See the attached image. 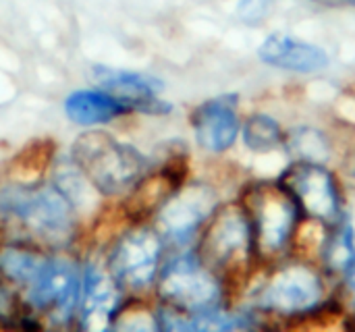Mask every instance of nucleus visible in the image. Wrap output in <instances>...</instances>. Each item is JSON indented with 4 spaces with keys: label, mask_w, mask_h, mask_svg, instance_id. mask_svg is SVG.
I'll use <instances>...</instances> for the list:
<instances>
[{
    "label": "nucleus",
    "mask_w": 355,
    "mask_h": 332,
    "mask_svg": "<svg viewBox=\"0 0 355 332\" xmlns=\"http://www.w3.org/2000/svg\"><path fill=\"white\" fill-rule=\"evenodd\" d=\"M0 212L23 235L21 241L64 252L79 233L81 206L58 179L15 181L0 193Z\"/></svg>",
    "instance_id": "nucleus-1"
},
{
    "label": "nucleus",
    "mask_w": 355,
    "mask_h": 332,
    "mask_svg": "<svg viewBox=\"0 0 355 332\" xmlns=\"http://www.w3.org/2000/svg\"><path fill=\"white\" fill-rule=\"evenodd\" d=\"M71 162L104 198H127L150 173V160L106 131H85L71 146Z\"/></svg>",
    "instance_id": "nucleus-2"
},
{
    "label": "nucleus",
    "mask_w": 355,
    "mask_h": 332,
    "mask_svg": "<svg viewBox=\"0 0 355 332\" xmlns=\"http://www.w3.org/2000/svg\"><path fill=\"white\" fill-rule=\"evenodd\" d=\"M83 266L60 252H48L35 277L23 291V299L42 326L64 329L75 322Z\"/></svg>",
    "instance_id": "nucleus-3"
},
{
    "label": "nucleus",
    "mask_w": 355,
    "mask_h": 332,
    "mask_svg": "<svg viewBox=\"0 0 355 332\" xmlns=\"http://www.w3.org/2000/svg\"><path fill=\"white\" fill-rule=\"evenodd\" d=\"M156 293L162 306L185 316H200L220 308L223 283L198 254H181L160 268Z\"/></svg>",
    "instance_id": "nucleus-4"
},
{
    "label": "nucleus",
    "mask_w": 355,
    "mask_h": 332,
    "mask_svg": "<svg viewBox=\"0 0 355 332\" xmlns=\"http://www.w3.org/2000/svg\"><path fill=\"white\" fill-rule=\"evenodd\" d=\"M162 256L164 241L158 231L146 222H131L114 237L104 260L125 293H144L156 285Z\"/></svg>",
    "instance_id": "nucleus-5"
},
{
    "label": "nucleus",
    "mask_w": 355,
    "mask_h": 332,
    "mask_svg": "<svg viewBox=\"0 0 355 332\" xmlns=\"http://www.w3.org/2000/svg\"><path fill=\"white\" fill-rule=\"evenodd\" d=\"M254 247L248 212L239 206L214 210L200 241V260L218 277L245 264Z\"/></svg>",
    "instance_id": "nucleus-6"
},
{
    "label": "nucleus",
    "mask_w": 355,
    "mask_h": 332,
    "mask_svg": "<svg viewBox=\"0 0 355 332\" xmlns=\"http://www.w3.org/2000/svg\"><path fill=\"white\" fill-rule=\"evenodd\" d=\"M250 227L256 252H281L295 227L297 204L283 185L260 183L248 195Z\"/></svg>",
    "instance_id": "nucleus-7"
},
{
    "label": "nucleus",
    "mask_w": 355,
    "mask_h": 332,
    "mask_svg": "<svg viewBox=\"0 0 355 332\" xmlns=\"http://www.w3.org/2000/svg\"><path fill=\"white\" fill-rule=\"evenodd\" d=\"M216 210V193L206 183L179 185L156 210L154 229L164 245H185Z\"/></svg>",
    "instance_id": "nucleus-8"
},
{
    "label": "nucleus",
    "mask_w": 355,
    "mask_h": 332,
    "mask_svg": "<svg viewBox=\"0 0 355 332\" xmlns=\"http://www.w3.org/2000/svg\"><path fill=\"white\" fill-rule=\"evenodd\" d=\"M125 306V291L106 266V260L92 258L83 266L81 293L75 322L81 331L110 329Z\"/></svg>",
    "instance_id": "nucleus-9"
},
{
    "label": "nucleus",
    "mask_w": 355,
    "mask_h": 332,
    "mask_svg": "<svg viewBox=\"0 0 355 332\" xmlns=\"http://www.w3.org/2000/svg\"><path fill=\"white\" fill-rule=\"evenodd\" d=\"M324 295L320 277L306 264L279 268L258 291V306L281 316H300L312 312Z\"/></svg>",
    "instance_id": "nucleus-10"
},
{
    "label": "nucleus",
    "mask_w": 355,
    "mask_h": 332,
    "mask_svg": "<svg viewBox=\"0 0 355 332\" xmlns=\"http://www.w3.org/2000/svg\"><path fill=\"white\" fill-rule=\"evenodd\" d=\"M281 185L291 193L297 208L320 222H339L341 195L333 175L320 162H297L289 166Z\"/></svg>",
    "instance_id": "nucleus-11"
},
{
    "label": "nucleus",
    "mask_w": 355,
    "mask_h": 332,
    "mask_svg": "<svg viewBox=\"0 0 355 332\" xmlns=\"http://www.w3.org/2000/svg\"><path fill=\"white\" fill-rule=\"evenodd\" d=\"M94 79L100 89L123 100L133 112L144 114H166L171 112V104L160 98L162 83L154 77L135 71H121L110 67H94Z\"/></svg>",
    "instance_id": "nucleus-12"
},
{
    "label": "nucleus",
    "mask_w": 355,
    "mask_h": 332,
    "mask_svg": "<svg viewBox=\"0 0 355 332\" xmlns=\"http://www.w3.org/2000/svg\"><path fill=\"white\" fill-rule=\"evenodd\" d=\"M198 143L212 154L227 152L239 135L237 96H218L200 104L191 114Z\"/></svg>",
    "instance_id": "nucleus-13"
},
{
    "label": "nucleus",
    "mask_w": 355,
    "mask_h": 332,
    "mask_svg": "<svg viewBox=\"0 0 355 332\" xmlns=\"http://www.w3.org/2000/svg\"><path fill=\"white\" fill-rule=\"evenodd\" d=\"M258 56L270 67L293 73H318L329 64V54L320 46L285 33L268 35L260 46Z\"/></svg>",
    "instance_id": "nucleus-14"
},
{
    "label": "nucleus",
    "mask_w": 355,
    "mask_h": 332,
    "mask_svg": "<svg viewBox=\"0 0 355 332\" xmlns=\"http://www.w3.org/2000/svg\"><path fill=\"white\" fill-rule=\"evenodd\" d=\"M133 110L116 96L104 89H77L64 98V114L81 127H98L112 123Z\"/></svg>",
    "instance_id": "nucleus-15"
},
{
    "label": "nucleus",
    "mask_w": 355,
    "mask_h": 332,
    "mask_svg": "<svg viewBox=\"0 0 355 332\" xmlns=\"http://www.w3.org/2000/svg\"><path fill=\"white\" fill-rule=\"evenodd\" d=\"M0 329H42V322L31 316L23 295L0 277Z\"/></svg>",
    "instance_id": "nucleus-16"
},
{
    "label": "nucleus",
    "mask_w": 355,
    "mask_h": 332,
    "mask_svg": "<svg viewBox=\"0 0 355 332\" xmlns=\"http://www.w3.org/2000/svg\"><path fill=\"white\" fill-rule=\"evenodd\" d=\"M241 135H243V143L254 152L275 150L283 139L279 123L266 114H254L252 119H248L241 129Z\"/></svg>",
    "instance_id": "nucleus-17"
},
{
    "label": "nucleus",
    "mask_w": 355,
    "mask_h": 332,
    "mask_svg": "<svg viewBox=\"0 0 355 332\" xmlns=\"http://www.w3.org/2000/svg\"><path fill=\"white\" fill-rule=\"evenodd\" d=\"M339 222H341L339 235L335 237V241L331 245V258H333L335 266L349 264L355 258V198H352L345 214L341 210Z\"/></svg>",
    "instance_id": "nucleus-18"
},
{
    "label": "nucleus",
    "mask_w": 355,
    "mask_h": 332,
    "mask_svg": "<svg viewBox=\"0 0 355 332\" xmlns=\"http://www.w3.org/2000/svg\"><path fill=\"white\" fill-rule=\"evenodd\" d=\"M289 146L306 162H320L329 154L322 133L314 131V129H297V131H293L289 135Z\"/></svg>",
    "instance_id": "nucleus-19"
},
{
    "label": "nucleus",
    "mask_w": 355,
    "mask_h": 332,
    "mask_svg": "<svg viewBox=\"0 0 355 332\" xmlns=\"http://www.w3.org/2000/svg\"><path fill=\"white\" fill-rule=\"evenodd\" d=\"M266 4H268V0H241L239 10L245 19H256L264 12Z\"/></svg>",
    "instance_id": "nucleus-20"
},
{
    "label": "nucleus",
    "mask_w": 355,
    "mask_h": 332,
    "mask_svg": "<svg viewBox=\"0 0 355 332\" xmlns=\"http://www.w3.org/2000/svg\"><path fill=\"white\" fill-rule=\"evenodd\" d=\"M347 281H349V289H352V295H354L355 299V258L349 262V277H347Z\"/></svg>",
    "instance_id": "nucleus-21"
},
{
    "label": "nucleus",
    "mask_w": 355,
    "mask_h": 332,
    "mask_svg": "<svg viewBox=\"0 0 355 332\" xmlns=\"http://www.w3.org/2000/svg\"><path fill=\"white\" fill-rule=\"evenodd\" d=\"M320 2H335V4H355V0H320Z\"/></svg>",
    "instance_id": "nucleus-22"
}]
</instances>
